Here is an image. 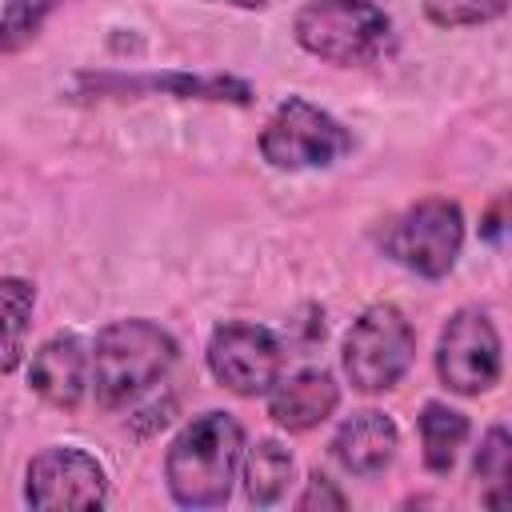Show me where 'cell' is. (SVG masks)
<instances>
[{
	"label": "cell",
	"mask_w": 512,
	"mask_h": 512,
	"mask_svg": "<svg viewBox=\"0 0 512 512\" xmlns=\"http://www.w3.org/2000/svg\"><path fill=\"white\" fill-rule=\"evenodd\" d=\"M508 468H512V436H508V428H504V424H492V428L484 432L480 448H476V460H472V472H476V480L484 484L480 500H484L488 508L504 504Z\"/></svg>",
	"instance_id": "ac0fdd59"
},
{
	"label": "cell",
	"mask_w": 512,
	"mask_h": 512,
	"mask_svg": "<svg viewBox=\"0 0 512 512\" xmlns=\"http://www.w3.org/2000/svg\"><path fill=\"white\" fill-rule=\"evenodd\" d=\"M352 152V132L304 96H288L260 132V156L280 172H312L344 160Z\"/></svg>",
	"instance_id": "8992f818"
},
{
	"label": "cell",
	"mask_w": 512,
	"mask_h": 512,
	"mask_svg": "<svg viewBox=\"0 0 512 512\" xmlns=\"http://www.w3.org/2000/svg\"><path fill=\"white\" fill-rule=\"evenodd\" d=\"M292 472H296V460L292 452L272 440V436H260L256 444L244 448L240 456V484H244V500L256 504V508H272L284 500L288 484H292Z\"/></svg>",
	"instance_id": "5bb4252c"
},
{
	"label": "cell",
	"mask_w": 512,
	"mask_h": 512,
	"mask_svg": "<svg viewBox=\"0 0 512 512\" xmlns=\"http://www.w3.org/2000/svg\"><path fill=\"white\" fill-rule=\"evenodd\" d=\"M504 344L484 308H456L436 344V376L456 396H480L500 384Z\"/></svg>",
	"instance_id": "52a82bcc"
},
{
	"label": "cell",
	"mask_w": 512,
	"mask_h": 512,
	"mask_svg": "<svg viewBox=\"0 0 512 512\" xmlns=\"http://www.w3.org/2000/svg\"><path fill=\"white\" fill-rule=\"evenodd\" d=\"M500 232H504V200H496V204H492V212L484 216L480 236H484V240H500Z\"/></svg>",
	"instance_id": "44dd1931"
},
{
	"label": "cell",
	"mask_w": 512,
	"mask_h": 512,
	"mask_svg": "<svg viewBox=\"0 0 512 512\" xmlns=\"http://www.w3.org/2000/svg\"><path fill=\"white\" fill-rule=\"evenodd\" d=\"M416 428H420V456H424V468L436 472V476H448L472 424L464 412L440 404V400H428L416 416Z\"/></svg>",
	"instance_id": "9a60e30c"
},
{
	"label": "cell",
	"mask_w": 512,
	"mask_h": 512,
	"mask_svg": "<svg viewBox=\"0 0 512 512\" xmlns=\"http://www.w3.org/2000/svg\"><path fill=\"white\" fill-rule=\"evenodd\" d=\"M88 380H92V360H88L84 340L72 332L48 336L28 360V384L52 408L76 412L88 392Z\"/></svg>",
	"instance_id": "8fae6325"
},
{
	"label": "cell",
	"mask_w": 512,
	"mask_h": 512,
	"mask_svg": "<svg viewBox=\"0 0 512 512\" xmlns=\"http://www.w3.org/2000/svg\"><path fill=\"white\" fill-rule=\"evenodd\" d=\"M24 500L40 512L104 508L108 504V472L92 452L72 448V444H52L28 460Z\"/></svg>",
	"instance_id": "9c48e42d"
},
{
	"label": "cell",
	"mask_w": 512,
	"mask_h": 512,
	"mask_svg": "<svg viewBox=\"0 0 512 512\" xmlns=\"http://www.w3.org/2000/svg\"><path fill=\"white\" fill-rule=\"evenodd\" d=\"M240 456H244V428L232 412L192 416L164 452L168 496L192 512L228 504L240 472Z\"/></svg>",
	"instance_id": "6da1fadb"
},
{
	"label": "cell",
	"mask_w": 512,
	"mask_h": 512,
	"mask_svg": "<svg viewBox=\"0 0 512 512\" xmlns=\"http://www.w3.org/2000/svg\"><path fill=\"white\" fill-rule=\"evenodd\" d=\"M176 352L180 344L156 320L128 316V320L104 324L88 348V360H92L88 388L96 404L108 412L128 408L132 400H140L152 384L168 376V368L176 364Z\"/></svg>",
	"instance_id": "7a4b0ae2"
},
{
	"label": "cell",
	"mask_w": 512,
	"mask_h": 512,
	"mask_svg": "<svg viewBox=\"0 0 512 512\" xmlns=\"http://www.w3.org/2000/svg\"><path fill=\"white\" fill-rule=\"evenodd\" d=\"M208 372L236 396H264L284 376V340L252 320H228L208 336Z\"/></svg>",
	"instance_id": "ba28073f"
},
{
	"label": "cell",
	"mask_w": 512,
	"mask_h": 512,
	"mask_svg": "<svg viewBox=\"0 0 512 512\" xmlns=\"http://www.w3.org/2000/svg\"><path fill=\"white\" fill-rule=\"evenodd\" d=\"M380 248L400 268L424 280H444L464 248V212L448 196H424L384 224Z\"/></svg>",
	"instance_id": "5b68a950"
},
{
	"label": "cell",
	"mask_w": 512,
	"mask_h": 512,
	"mask_svg": "<svg viewBox=\"0 0 512 512\" xmlns=\"http://www.w3.org/2000/svg\"><path fill=\"white\" fill-rule=\"evenodd\" d=\"M416 360V332L396 304H368L344 332L340 364L356 392L380 396L396 388Z\"/></svg>",
	"instance_id": "277c9868"
},
{
	"label": "cell",
	"mask_w": 512,
	"mask_h": 512,
	"mask_svg": "<svg viewBox=\"0 0 512 512\" xmlns=\"http://www.w3.org/2000/svg\"><path fill=\"white\" fill-rule=\"evenodd\" d=\"M428 24L436 28H480L508 12V0H420Z\"/></svg>",
	"instance_id": "d6986e66"
},
{
	"label": "cell",
	"mask_w": 512,
	"mask_h": 512,
	"mask_svg": "<svg viewBox=\"0 0 512 512\" xmlns=\"http://www.w3.org/2000/svg\"><path fill=\"white\" fill-rule=\"evenodd\" d=\"M64 4L72 0H8L0 8V56L24 52Z\"/></svg>",
	"instance_id": "e0dca14e"
},
{
	"label": "cell",
	"mask_w": 512,
	"mask_h": 512,
	"mask_svg": "<svg viewBox=\"0 0 512 512\" xmlns=\"http://www.w3.org/2000/svg\"><path fill=\"white\" fill-rule=\"evenodd\" d=\"M264 396L272 424L284 432H308L340 408V384L324 368H300L292 376H280Z\"/></svg>",
	"instance_id": "4fadbf2b"
},
{
	"label": "cell",
	"mask_w": 512,
	"mask_h": 512,
	"mask_svg": "<svg viewBox=\"0 0 512 512\" xmlns=\"http://www.w3.org/2000/svg\"><path fill=\"white\" fill-rule=\"evenodd\" d=\"M168 92L180 100H224V104H252V88L236 76H192V72H148V76H120V72H80L76 96H148Z\"/></svg>",
	"instance_id": "30bf717a"
},
{
	"label": "cell",
	"mask_w": 512,
	"mask_h": 512,
	"mask_svg": "<svg viewBox=\"0 0 512 512\" xmlns=\"http://www.w3.org/2000/svg\"><path fill=\"white\" fill-rule=\"evenodd\" d=\"M296 508L300 512H324V508H332V512H344L348 508V496L324 476V472H308V484H304V492L296 496Z\"/></svg>",
	"instance_id": "ffe728a7"
},
{
	"label": "cell",
	"mask_w": 512,
	"mask_h": 512,
	"mask_svg": "<svg viewBox=\"0 0 512 512\" xmlns=\"http://www.w3.org/2000/svg\"><path fill=\"white\" fill-rule=\"evenodd\" d=\"M328 448H332V460L348 476L376 480L380 472H388V464L400 452V428H396L392 416H384L376 408H360L348 420H340Z\"/></svg>",
	"instance_id": "7c38bea8"
},
{
	"label": "cell",
	"mask_w": 512,
	"mask_h": 512,
	"mask_svg": "<svg viewBox=\"0 0 512 512\" xmlns=\"http://www.w3.org/2000/svg\"><path fill=\"white\" fill-rule=\"evenodd\" d=\"M212 4H236V8H264L272 0H212Z\"/></svg>",
	"instance_id": "7402d4cb"
},
{
	"label": "cell",
	"mask_w": 512,
	"mask_h": 512,
	"mask_svg": "<svg viewBox=\"0 0 512 512\" xmlns=\"http://www.w3.org/2000/svg\"><path fill=\"white\" fill-rule=\"evenodd\" d=\"M36 288L24 276H0V372H16L28 356Z\"/></svg>",
	"instance_id": "2e32d148"
},
{
	"label": "cell",
	"mask_w": 512,
	"mask_h": 512,
	"mask_svg": "<svg viewBox=\"0 0 512 512\" xmlns=\"http://www.w3.org/2000/svg\"><path fill=\"white\" fill-rule=\"evenodd\" d=\"M292 36L308 56L324 64L360 68L384 52L392 20L372 0H308L292 16Z\"/></svg>",
	"instance_id": "3957f363"
}]
</instances>
